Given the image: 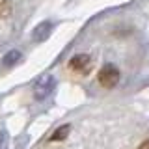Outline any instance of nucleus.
<instances>
[{"label":"nucleus","instance_id":"nucleus-1","mask_svg":"<svg viewBox=\"0 0 149 149\" xmlns=\"http://www.w3.org/2000/svg\"><path fill=\"white\" fill-rule=\"evenodd\" d=\"M97 78H99V84H101L102 88L110 90V88H114L116 84L119 82V69L116 67L114 63H106V65H102V67H101Z\"/></svg>","mask_w":149,"mask_h":149},{"label":"nucleus","instance_id":"nucleus-2","mask_svg":"<svg viewBox=\"0 0 149 149\" xmlns=\"http://www.w3.org/2000/svg\"><path fill=\"white\" fill-rule=\"evenodd\" d=\"M91 67H93V60L90 54H77L69 60V69L77 74H82V77L90 74Z\"/></svg>","mask_w":149,"mask_h":149},{"label":"nucleus","instance_id":"nucleus-3","mask_svg":"<svg viewBox=\"0 0 149 149\" xmlns=\"http://www.w3.org/2000/svg\"><path fill=\"white\" fill-rule=\"evenodd\" d=\"M54 78L50 77V74H45V77H41L39 80L36 82V86H34V93H36V97L37 99H45V97H49L50 95V91L54 90Z\"/></svg>","mask_w":149,"mask_h":149},{"label":"nucleus","instance_id":"nucleus-4","mask_svg":"<svg viewBox=\"0 0 149 149\" xmlns=\"http://www.w3.org/2000/svg\"><path fill=\"white\" fill-rule=\"evenodd\" d=\"M50 34V22H43L34 30V39L36 41H43L47 36Z\"/></svg>","mask_w":149,"mask_h":149},{"label":"nucleus","instance_id":"nucleus-5","mask_svg":"<svg viewBox=\"0 0 149 149\" xmlns=\"http://www.w3.org/2000/svg\"><path fill=\"white\" fill-rule=\"evenodd\" d=\"M11 8H13V0H0V21L9 17Z\"/></svg>","mask_w":149,"mask_h":149},{"label":"nucleus","instance_id":"nucleus-6","mask_svg":"<svg viewBox=\"0 0 149 149\" xmlns=\"http://www.w3.org/2000/svg\"><path fill=\"white\" fill-rule=\"evenodd\" d=\"M69 130H71V127H69V125H63V127H60V129H58V130H56V132L52 134V136H50V140H52V142L63 140V138L69 134Z\"/></svg>","mask_w":149,"mask_h":149},{"label":"nucleus","instance_id":"nucleus-7","mask_svg":"<svg viewBox=\"0 0 149 149\" xmlns=\"http://www.w3.org/2000/svg\"><path fill=\"white\" fill-rule=\"evenodd\" d=\"M21 58V52H17V50H11V52H9L6 58H4V62H2V65L4 67H9V65H13L17 62V60Z\"/></svg>","mask_w":149,"mask_h":149},{"label":"nucleus","instance_id":"nucleus-8","mask_svg":"<svg viewBox=\"0 0 149 149\" xmlns=\"http://www.w3.org/2000/svg\"><path fill=\"white\" fill-rule=\"evenodd\" d=\"M140 149H149V140H147V142H143L142 146H140Z\"/></svg>","mask_w":149,"mask_h":149}]
</instances>
